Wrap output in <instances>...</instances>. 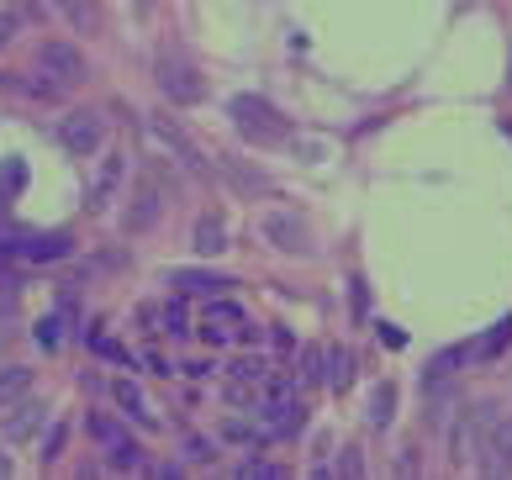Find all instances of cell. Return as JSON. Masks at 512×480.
<instances>
[{"instance_id": "cell-1", "label": "cell", "mask_w": 512, "mask_h": 480, "mask_svg": "<svg viewBox=\"0 0 512 480\" xmlns=\"http://www.w3.org/2000/svg\"><path fill=\"white\" fill-rule=\"evenodd\" d=\"M233 122H238L243 138H254V143H280L291 132L286 122H280V111L270 101H259V95H238V101H233Z\"/></svg>"}, {"instance_id": "cell-2", "label": "cell", "mask_w": 512, "mask_h": 480, "mask_svg": "<svg viewBox=\"0 0 512 480\" xmlns=\"http://www.w3.org/2000/svg\"><path fill=\"white\" fill-rule=\"evenodd\" d=\"M159 90H164L175 106H191V101H201V95H206L201 74L185 64V59H175V53H164V59H159Z\"/></svg>"}, {"instance_id": "cell-3", "label": "cell", "mask_w": 512, "mask_h": 480, "mask_svg": "<svg viewBox=\"0 0 512 480\" xmlns=\"http://www.w3.org/2000/svg\"><path fill=\"white\" fill-rule=\"evenodd\" d=\"M476 465L486 475H507L512 470V422H502V417L486 422V433H481V444H476Z\"/></svg>"}, {"instance_id": "cell-4", "label": "cell", "mask_w": 512, "mask_h": 480, "mask_svg": "<svg viewBox=\"0 0 512 480\" xmlns=\"http://www.w3.org/2000/svg\"><path fill=\"white\" fill-rule=\"evenodd\" d=\"M37 64H43V74H53V85H80L85 80V53L69 48V43H43L37 48Z\"/></svg>"}, {"instance_id": "cell-5", "label": "cell", "mask_w": 512, "mask_h": 480, "mask_svg": "<svg viewBox=\"0 0 512 480\" xmlns=\"http://www.w3.org/2000/svg\"><path fill=\"white\" fill-rule=\"evenodd\" d=\"M90 433H96L101 444H106L111 465H122V470H138V465H143V449L122 433V422H117V417H90Z\"/></svg>"}, {"instance_id": "cell-6", "label": "cell", "mask_w": 512, "mask_h": 480, "mask_svg": "<svg viewBox=\"0 0 512 480\" xmlns=\"http://www.w3.org/2000/svg\"><path fill=\"white\" fill-rule=\"evenodd\" d=\"M264 238H270L280 254H312L307 222H296L291 211H270V217H264Z\"/></svg>"}, {"instance_id": "cell-7", "label": "cell", "mask_w": 512, "mask_h": 480, "mask_svg": "<svg viewBox=\"0 0 512 480\" xmlns=\"http://www.w3.org/2000/svg\"><path fill=\"white\" fill-rule=\"evenodd\" d=\"M59 138H64V148H69V153H80V159H85V153H96V148H101L106 127H101L96 111H69L64 127H59Z\"/></svg>"}, {"instance_id": "cell-8", "label": "cell", "mask_w": 512, "mask_h": 480, "mask_svg": "<svg viewBox=\"0 0 512 480\" xmlns=\"http://www.w3.org/2000/svg\"><path fill=\"white\" fill-rule=\"evenodd\" d=\"M169 285H180V296H222L233 280L217 275V270H175V275H169Z\"/></svg>"}, {"instance_id": "cell-9", "label": "cell", "mask_w": 512, "mask_h": 480, "mask_svg": "<svg viewBox=\"0 0 512 480\" xmlns=\"http://www.w3.org/2000/svg\"><path fill=\"white\" fill-rule=\"evenodd\" d=\"M154 132H159V138H164L169 148H175V153H180V159H185V169H196V175H206V159H201V148H196L191 138H185V132H180L175 122H169V117H159V122H154Z\"/></svg>"}, {"instance_id": "cell-10", "label": "cell", "mask_w": 512, "mask_h": 480, "mask_svg": "<svg viewBox=\"0 0 512 480\" xmlns=\"http://www.w3.org/2000/svg\"><path fill=\"white\" fill-rule=\"evenodd\" d=\"M117 401L127 407V417L138 422V428H159V417H154V407H148V396L132 386V380H117Z\"/></svg>"}, {"instance_id": "cell-11", "label": "cell", "mask_w": 512, "mask_h": 480, "mask_svg": "<svg viewBox=\"0 0 512 480\" xmlns=\"http://www.w3.org/2000/svg\"><path fill=\"white\" fill-rule=\"evenodd\" d=\"M154 217H159V185L143 180V185H138V206H132L127 227H132V233H143V227H154Z\"/></svg>"}, {"instance_id": "cell-12", "label": "cell", "mask_w": 512, "mask_h": 480, "mask_svg": "<svg viewBox=\"0 0 512 480\" xmlns=\"http://www.w3.org/2000/svg\"><path fill=\"white\" fill-rule=\"evenodd\" d=\"M322 364H328V370H322V380H328L333 391H344L349 380H354V354H349V349H328V354H322Z\"/></svg>"}, {"instance_id": "cell-13", "label": "cell", "mask_w": 512, "mask_h": 480, "mask_svg": "<svg viewBox=\"0 0 512 480\" xmlns=\"http://www.w3.org/2000/svg\"><path fill=\"white\" fill-rule=\"evenodd\" d=\"M32 264H53V259H64L69 254V238H27V243H16Z\"/></svg>"}, {"instance_id": "cell-14", "label": "cell", "mask_w": 512, "mask_h": 480, "mask_svg": "<svg viewBox=\"0 0 512 480\" xmlns=\"http://www.w3.org/2000/svg\"><path fill=\"white\" fill-rule=\"evenodd\" d=\"M222 248H227L222 217H201V222H196V254H222Z\"/></svg>"}, {"instance_id": "cell-15", "label": "cell", "mask_w": 512, "mask_h": 480, "mask_svg": "<svg viewBox=\"0 0 512 480\" xmlns=\"http://www.w3.org/2000/svg\"><path fill=\"white\" fill-rule=\"evenodd\" d=\"M233 322H243V312H238V306L212 301V306H206V322H201V333H206V338H222L227 328H233Z\"/></svg>"}, {"instance_id": "cell-16", "label": "cell", "mask_w": 512, "mask_h": 480, "mask_svg": "<svg viewBox=\"0 0 512 480\" xmlns=\"http://www.w3.org/2000/svg\"><path fill=\"white\" fill-rule=\"evenodd\" d=\"M117 180H122V159H106V164H101V175H96V190H90V211H101V206L111 201Z\"/></svg>"}, {"instance_id": "cell-17", "label": "cell", "mask_w": 512, "mask_h": 480, "mask_svg": "<svg viewBox=\"0 0 512 480\" xmlns=\"http://www.w3.org/2000/svg\"><path fill=\"white\" fill-rule=\"evenodd\" d=\"M37 422H43V407H37V401H22V407H16V417L6 422V438H11V444H22Z\"/></svg>"}, {"instance_id": "cell-18", "label": "cell", "mask_w": 512, "mask_h": 480, "mask_svg": "<svg viewBox=\"0 0 512 480\" xmlns=\"http://www.w3.org/2000/svg\"><path fill=\"white\" fill-rule=\"evenodd\" d=\"M32 386V370H22V364H11V370H0V407H6V401H16Z\"/></svg>"}, {"instance_id": "cell-19", "label": "cell", "mask_w": 512, "mask_h": 480, "mask_svg": "<svg viewBox=\"0 0 512 480\" xmlns=\"http://www.w3.org/2000/svg\"><path fill=\"white\" fill-rule=\"evenodd\" d=\"M507 343H512V317H502L497 328H491V333L481 338V349H476V354H481V359H497V354L507 349Z\"/></svg>"}, {"instance_id": "cell-20", "label": "cell", "mask_w": 512, "mask_h": 480, "mask_svg": "<svg viewBox=\"0 0 512 480\" xmlns=\"http://www.w3.org/2000/svg\"><path fill=\"white\" fill-rule=\"evenodd\" d=\"M391 407H396V391L375 386V396H370V422H375V428H386V422H391Z\"/></svg>"}, {"instance_id": "cell-21", "label": "cell", "mask_w": 512, "mask_h": 480, "mask_svg": "<svg viewBox=\"0 0 512 480\" xmlns=\"http://www.w3.org/2000/svg\"><path fill=\"white\" fill-rule=\"evenodd\" d=\"M238 475H243V480H280L286 470L270 465V459H249V465H238Z\"/></svg>"}, {"instance_id": "cell-22", "label": "cell", "mask_w": 512, "mask_h": 480, "mask_svg": "<svg viewBox=\"0 0 512 480\" xmlns=\"http://www.w3.org/2000/svg\"><path fill=\"white\" fill-rule=\"evenodd\" d=\"M22 180H27L22 159H11V164H6V175H0V201H6V196H16V190H22Z\"/></svg>"}, {"instance_id": "cell-23", "label": "cell", "mask_w": 512, "mask_h": 480, "mask_svg": "<svg viewBox=\"0 0 512 480\" xmlns=\"http://www.w3.org/2000/svg\"><path fill=\"white\" fill-rule=\"evenodd\" d=\"M64 11H69L80 27H96V22H101V16H96V0H64Z\"/></svg>"}, {"instance_id": "cell-24", "label": "cell", "mask_w": 512, "mask_h": 480, "mask_svg": "<svg viewBox=\"0 0 512 480\" xmlns=\"http://www.w3.org/2000/svg\"><path fill=\"white\" fill-rule=\"evenodd\" d=\"M90 349H96L101 359H117V364H127V349H122V343H111V338H101V333L90 338Z\"/></svg>"}, {"instance_id": "cell-25", "label": "cell", "mask_w": 512, "mask_h": 480, "mask_svg": "<svg viewBox=\"0 0 512 480\" xmlns=\"http://www.w3.org/2000/svg\"><path fill=\"white\" fill-rule=\"evenodd\" d=\"M164 328H169V333H185V306H180V301L164 306Z\"/></svg>"}, {"instance_id": "cell-26", "label": "cell", "mask_w": 512, "mask_h": 480, "mask_svg": "<svg viewBox=\"0 0 512 480\" xmlns=\"http://www.w3.org/2000/svg\"><path fill=\"white\" fill-rule=\"evenodd\" d=\"M59 449H64V428H53V433H48V444H43V459H53Z\"/></svg>"}, {"instance_id": "cell-27", "label": "cell", "mask_w": 512, "mask_h": 480, "mask_svg": "<svg viewBox=\"0 0 512 480\" xmlns=\"http://www.w3.org/2000/svg\"><path fill=\"white\" fill-rule=\"evenodd\" d=\"M11 32H16V16H11V11H0V48L11 43Z\"/></svg>"}, {"instance_id": "cell-28", "label": "cell", "mask_w": 512, "mask_h": 480, "mask_svg": "<svg viewBox=\"0 0 512 480\" xmlns=\"http://www.w3.org/2000/svg\"><path fill=\"white\" fill-rule=\"evenodd\" d=\"M53 328H59V322H43V328H37V343H43V349H53V343H59V333H53Z\"/></svg>"}, {"instance_id": "cell-29", "label": "cell", "mask_w": 512, "mask_h": 480, "mask_svg": "<svg viewBox=\"0 0 512 480\" xmlns=\"http://www.w3.org/2000/svg\"><path fill=\"white\" fill-rule=\"evenodd\" d=\"M6 254H16V243H11V233H0V259Z\"/></svg>"}, {"instance_id": "cell-30", "label": "cell", "mask_w": 512, "mask_h": 480, "mask_svg": "<svg viewBox=\"0 0 512 480\" xmlns=\"http://www.w3.org/2000/svg\"><path fill=\"white\" fill-rule=\"evenodd\" d=\"M0 475H11V459L6 454H0Z\"/></svg>"}]
</instances>
